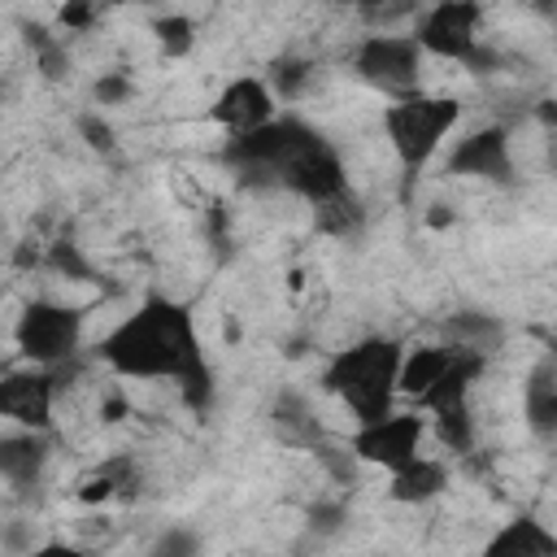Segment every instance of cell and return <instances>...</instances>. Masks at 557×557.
<instances>
[{
    "label": "cell",
    "mask_w": 557,
    "mask_h": 557,
    "mask_svg": "<svg viewBox=\"0 0 557 557\" xmlns=\"http://www.w3.org/2000/svg\"><path fill=\"white\" fill-rule=\"evenodd\" d=\"M270 422H274V435L283 444H296V448H318L322 444V426H318L313 409L305 405V396H296V392H287V396L274 400Z\"/></svg>",
    "instance_id": "cell-17"
},
{
    "label": "cell",
    "mask_w": 557,
    "mask_h": 557,
    "mask_svg": "<svg viewBox=\"0 0 557 557\" xmlns=\"http://www.w3.org/2000/svg\"><path fill=\"white\" fill-rule=\"evenodd\" d=\"M422 435H426V418H418V413H396V409H392V413L379 418V422H361V426L352 431V440H348V453H352L357 461L383 466V470L392 474V470H400V466H409V461L418 457Z\"/></svg>",
    "instance_id": "cell-8"
},
{
    "label": "cell",
    "mask_w": 557,
    "mask_h": 557,
    "mask_svg": "<svg viewBox=\"0 0 557 557\" xmlns=\"http://www.w3.org/2000/svg\"><path fill=\"white\" fill-rule=\"evenodd\" d=\"M361 222H366V209H361V200H357L352 191H344V196H335V200L318 205V226H322L326 235L348 239V235H357V231H361Z\"/></svg>",
    "instance_id": "cell-19"
},
{
    "label": "cell",
    "mask_w": 557,
    "mask_h": 557,
    "mask_svg": "<svg viewBox=\"0 0 557 557\" xmlns=\"http://www.w3.org/2000/svg\"><path fill=\"white\" fill-rule=\"evenodd\" d=\"M479 22H483V4H474V0H440V4L418 13L413 39H418L422 57H444V61H461L470 70H483V65H496V52L483 48Z\"/></svg>",
    "instance_id": "cell-5"
},
{
    "label": "cell",
    "mask_w": 557,
    "mask_h": 557,
    "mask_svg": "<svg viewBox=\"0 0 557 557\" xmlns=\"http://www.w3.org/2000/svg\"><path fill=\"white\" fill-rule=\"evenodd\" d=\"M48 453H52V435L48 431H22L17 426V431L0 435V479L13 483L17 492H30L44 479Z\"/></svg>",
    "instance_id": "cell-12"
},
{
    "label": "cell",
    "mask_w": 557,
    "mask_h": 557,
    "mask_svg": "<svg viewBox=\"0 0 557 557\" xmlns=\"http://www.w3.org/2000/svg\"><path fill=\"white\" fill-rule=\"evenodd\" d=\"M483 557H557V535L540 518L518 513L483 544Z\"/></svg>",
    "instance_id": "cell-13"
},
{
    "label": "cell",
    "mask_w": 557,
    "mask_h": 557,
    "mask_svg": "<svg viewBox=\"0 0 557 557\" xmlns=\"http://www.w3.org/2000/svg\"><path fill=\"white\" fill-rule=\"evenodd\" d=\"M148 557H200V535L191 527H170V531L157 535Z\"/></svg>",
    "instance_id": "cell-24"
},
{
    "label": "cell",
    "mask_w": 557,
    "mask_h": 557,
    "mask_svg": "<svg viewBox=\"0 0 557 557\" xmlns=\"http://www.w3.org/2000/svg\"><path fill=\"white\" fill-rule=\"evenodd\" d=\"M409 13H418V9H413V4H366V9H361L366 22H383V26L396 22V17H409Z\"/></svg>",
    "instance_id": "cell-29"
},
{
    "label": "cell",
    "mask_w": 557,
    "mask_h": 557,
    "mask_svg": "<svg viewBox=\"0 0 557 557\" xmlns=\"http://www.w3.org/2000/svg\"><path fill=\"white\" fill-rule=\"evenodd\" d=\"M57 274H65V278H74V283H87V278H96V270H91V261L83 257V248L74 244V239H57V244H48V257H44Z\"/></svg>",
    "instance_id": "cell-23"
},
{
    "label": "cell",
    "mask_w": 557,
    "mask_h": 557,
    "mask_svg": "<svg viewBox=\"0 0 557 557\" xmlns=\"http://www.w3.org/2000/svg\"><path fill=\"white\" fill-rule=\"evenodd\" d=\"M222 161L244 187H283L309 205H326L348 191L335 144L292 113H274L265 126L226 139Z\"/></svg>",
    "instance_id": "cell-2"
},
{
    "label": "cell",
    "mask_w": 557,
    "mask_h": 557,
    "mask_svg": "<svg viewBox=\"0 0 557 557\" xmlns=\"http://www.w3.org/2000/svg\"><path fill=\"white\" fill-rule=\"evenodd\" d=\"M96 357L122 379H170L191 413L213 405V366L205 357L191 305L148 292L100 344Z\"/></svg>",
    "instance_id": "cell-1"
},
{
    "label": "cell",
    "mask_w": 557,
    "mask_h": 557,
    "mask_svg": "<svg viewBox=\"0 0 557 557\" xmlns=\"http://www.w3.org/2000/svg\"><path fill=\"white\" fill-rule=\"evenodd\" d=\"M91 17H96V9H87V4H65L61 9V26H70V30H83Z\"/></svg>",
    "instance_id": "cell-30"
},
{
    "label": "cell",
    "mask_w": 557,
    "mask_h": 557,
    "mask_svg": "<svg viewBox=\"0 0 557 557\" xmlns=\"http://www.w3.org/2000/svg\"><path fill=\"white\" fill-rule=\"evenodd\" d=\"M344 522H348V509H344L339 500H322V505H313V509H309V527H313V531H322V535L339 531Z\"/></svg>",
    "instance_id": "cell-27"
},
{
    "label": "cell",
    "mask_w": 557,
    "mask_h": 557,
    "mask_svg": "<svg viewBox=\"0 0 557 557\" xmlns=\"http://www.w3.org/2000/svg\"><path fill=\"white\" fill-rule=\"evenodd\" d=\"M17 352L39 370H61L83 348V309L61 300H26L13 322Z\"/></svg>",
    "instance_id": "cell-6"
},
{
    "label": "cell",
    "mask_w": 557,
    "mask_h": 557,
    "mask_svg": "<svg viewBox=\"0 0 557 557\" xmlns=\"http://www.w3.org/2000/svg\"><path fill=\"white\" fill-rule=\"evenodd\" d=\"M522 409H527V422L540 440L557 435V361L544 357L531 374H527V387H522Z\"/></svg>",
    "instance_id": "cell-15"
},
{
    "label": "cell",
    "mask_w": 557,
    "mask_h": 557,
    "mask_svg": "<svg viewBox=\"0 0 557 557\" xmlns=\"http://www.w3.org/2000/svg\"><path fill=\"white\" fill-rule=\"evenodd\" d=\"M131 91H135V83H131L126 74H104V78H96V87H91V96H96L100 104H122V100H131Z\"/></svg>",
    "instance_id": "cell-26"
},
{
    "label": "cell",
    "mask_w": 557,
    "mask_h": 557,
    "mask_svg": "<svg viewBox=\"0 0 557 557\" xmlns=\"http://www.w3.org/2000/svg\"><path fill=\"white\" fill-rule=\"evenodd\" d=\"M444 335H448V348H461L474 357H492L505 344V326L492 313H453L444 322Z\"/></svg>",
    "instance_id": "cell-16"
},
{
    "label": "cell",
    "mask_w": 557,
    "mask_h": 557,
    "mask_svg": "<svg viewBox=\"0 0 557 557\" xmlns=\"http://www.w3.org/2000/svg\"><path fill=\"white\" fill-rule=\"evenodd\" d=\"M444 487H448V466L435 461V457H422V453H418L409 466L392 470L387 496H392L396 505H426V500H435Z\"/></svg>",
    "instance_id": "cell-14"
},
{
    "label": "cell",
    "mask_w": 557,
    "mask_h": 557,
    "mask_svg": "<svg viewBox=\"0 0 557 557\" xmlns=\"http://www.w3.org/2000/svg\"><path fill=\"white\" fill-rule=\"evenodd\" d=\"M135 483H139V466L131 457H113V461L96 466L83 479L78 500L83 505H100V500H113V496H135Z\"/></svg>",
    "instance_id": "cell-18"
},
{
    "label": "cell",
    "mask_w": 557,
    "mask_h": 557,
    "mask_svg": "<svg viewBox=\"0 0 557 557\" xmlns=\"http://www.w3.org/2000/svg\"><path fill=\"white\" fill-rule=\"evenodd\" d=\"M152 35H157V44H161L165 57H187L191 44H196V26H191V17H183V13L157 17V22H152Z\"/></svg>",
    "instance_id": "cell-20"
},
{
    "label": "cell",
    "mask_w": 557,
    "mask_h": 557,
    "mask_svg": "<svg viewBox=\"0 0 557 557\" xmlns=\"http://www.w3.org/2000/svg\"><path fill=\"white\" fill-rule=\"evenodd\" d=\"M422 48L413 35H392V30H370L357 48H352V70L387 91L392 100H405V96H418L422 91Z\"/></svg>",
    "instance_id": "cell-7"
},
{
    "label": "cell",
    "mask_w": 557,
    "mask_h": 557,
    "mask_svg": "<svg viewBox=\"0 0 557 557\" xmlns=\"http://www.w3.org/2000/svg\"><path fill=\"white\" fill-rule=\"evenodd\" d=\"M400 357H405V344L400 339H392V335H366V339L331 352V361L322 370V387L352 409L357 426L361 422H379V418L392 413Z\"/></svg>",
    "instance_id": "cell-3"
},
{
    "label": "cell",
    "mask_w": 557,
    "mask_h": 557,
    "mask_svg": "<svg viewBox=\"0 0 557 557\" xmlns=\"http://www.w3.org/2000/svg\"><path fill=\"white\" fill-rule=\"evenodd\" d=\"M22 557H91V553H87V548H78V544H65V540H44V544L26 548Z\"/></svg>",
    "instance_id": "cell-28"
},
{
    "label": "cell",
    "mask_w": 557,
    "mask_h": 557,
    "mask_svg": "<svg viewBox=\"0 0 557 557\" xmlns=\"http://www.w3.org/2000/svg\"><path fill=\"white\" fill-rule=\"evenodd\" d=\"M26 44H30L35 61H39L44 78H65V70H70V52H65V44H61L57 35H48V30L30 26V30H26Z\"/></svg>",
    "instance_id": "cell-21"
},
{
    "label": "cell",
    "mask_w": 557,
    "mask_h": 557,
    "mask_svg": "<svg viewBox=\"0 0 557 557\" xmlns=\"http://www.w3.org/2000/svg\"><path fill=\"white\" fill-rule=\"evenodd\" d=\"M305 83H309V61H296V57H278V61L270 65V78H265L270 96H278V100L300 96Z\"/></svg>",
    "instance_id": "cell-22"
},
{
    "label": "cell",
    "mask_w": 557,
    "mask_h": 557,
    "mask_svg": "<svg viewBox=\"0 0 557 557\" xmlns=\"http://www.w3.org/2000/svg\"><path fill=\"white\" fill-rule=\"evenodd\" d=\"M461 117V104L453 96H405V100H392L383 109V131H387V144L400 161V170L413 178L431 157L435 148L444 144V135L457 126Z\"/></svg>",
    "instance_id": "cell-4"
},
{
    "label": "cell",
    "mask_w": 557,
    "mask_h": 557,
    "mask_svg": "<svg viewBox=\"0 0 557 557\" xmlns=\"http://www.w3.org/2000/svg\"><path fill=\"white\" fill-rule=\"evenodd\" d=\"M52 405H57V370H9L0 374V418H9L22 431H52Z\"/></svg>",
    "instance_id": "cell-9"
},
{
    "label": "cell",
    "mask_w": 557,
    "mask_h": 557,
    "mask_svg": "<svg viewBox=\"0 0 557 557\" xmlns=\"http://www.w3.org/2000/svg\"><path fill=\"white\" fill-rule=\"evenodd\" d=\"M78 135H83L96 152H113V126H109L100 113H83V117H78Z\"/></svg>",
    "instance_id": "cell-25"
},
{
    "label": "cell",
    "mask_w": 557,
    "mask_h": 557,
    "mask_svg": "<svg viewBox=\"0 0 557 557\" xmlns=\"http://www.w3.org/2000/svg\"><path fill=\"white\" fill-rule=\"evenodd\" d=\"M448 174L461 178H483V183H513V152H509V131L505 126H479L470 131L453 157Z\"/></svg>",
    "instance_id": "cell-11"
},
{
    "label": "cell",
    "mask_w": 557,
    "mask_h": 557,
    "mask_svg": "<svg viewBox=\"0 0 557 557\" xmlns=\"http://www.w3.org/2000/svg\"><path fill=\"white\" fill-rule=\"evenodd\" d=\"M209 117L235 139V135H248V131H257L274 117V96H270L265 78L239 74L218 91V100L209 104Z\"/></svg>",
    "instance_id": "cell-10"
}]
</instances>
